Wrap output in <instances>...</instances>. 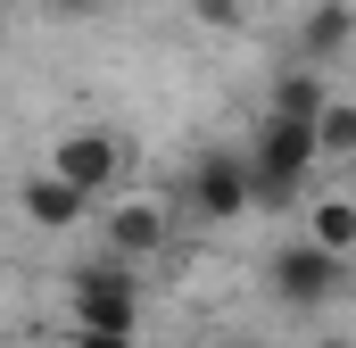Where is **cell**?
I'll return each instance as SVG.
<instances>
[{"mask_svg":"<svg viewBox=\"0 0 356 348\" xmlns=\"http://www.w3.org/2000/svg\"><path fill=\"white\" fill-rule=\"evenodd\" d=\"M50 166L67 174L83 199H99V191H116V182H124V141H116L108 125H75V133H58Z\"/></svg>","mask_w":356,"mask_h":348,"instance_id":"5","label":"cell"},{"mask_svg":"<svg viewBox=\"0 0 356 348\" xmlns=\"http://www.w3.org/2000/svg\"><path fill=\"white\" fill-rule=\"evenodd\" d=\"M315 150H323L332 166L356 158V100H323V116H315Z\"/></svg>","mask_w":356,"mask_h":348,"instance_id":"11","label":"cell"},{"mask_svg":"<svg viewBox=\"0 0 356 348\" xmlns=\"http://www.w3.org/2000/svg\"><path fill=\"white\" fill-rule=\"evenodd\" d=\"M108 249H116V258H158V249H166V207H158V199H124V207L108 216Z\"/></svg>","mask_w":356,"mask_h":348,"instance_id":"9","label":"cell"},{"mask_svg":"<svg viewBox=\"0 0 356 348\" xmlns=\"http://www.w3.org/2000/svg\"><path fill=\"white\" fill-rule=\"evenodd\" d=\"M224 348H266V340H224Z\"/></svg>","mask_w":356,"mask_h":348,"instance_id":"16","label":"cell"},{"mask_svg":"<svg viewBox=\"0 0 356 348\" xmlns=\"http://www.w3.org/2000/svg\"><path fill=\"white\" fill-rule=\"evenodd\" d=\"M133 340H141V332H83V324L67 332V348H133Z\"/></svg>","mask_w":356,"mask_h":348,"instance_id":"13","label":"cell"},{"mask_svg":"<svg viewBox=\"0 0 356 348\" xmlns=\"http://www.w3.org/2000/svg\"><path fill=\"white\" fill-rule=\"evenodd\" d=\"M323 166V150H315V125L307 116H257V133H249V191H257V207H298V191H307V174Z\"/></svg>","mask_w":356,"mask_h":348,"instance_id":"1","label":"cell"},{"mask_svg":"<svg viewBox=\"0 0 356 348\" xmlns=\"http://www.w3.org/2000/svg\"><path fill=\"white\" fill-rule=\"evenodd\" d=\"M0 8H8V0H0Z\"/></svg>","mask_w":356,"mask_h":348,"instance_id":"18","label":"cell"},{"mask_svg":"<svg viewBox=\"0 0 356 348\" xmlns=\"http://www.w3.org/2000/svg\"><path fill=\"white\" fill-rule=\"evenodd\" d=\"M50 8H67V17H83V8H99V0H50Z\"/></svg>","mask_w":356,"mask_h":348,"instance_id":"14","label":"cell"},{"mask_svg":"<svg viewBox=\"0 0 356 348\" xmlns=\"http://www.w3.org/2000/svg\"><path fill=\"white\" fill-rule=\"evenodd\" d=\"M67 324L83 332H141V282H133V258H99L67 274Z\"/></svg>","mask_w":356,"mask_h":348,"instance_id":"3","label":"cell"},{"mask_svg":"<svg viewBox=\"0 0 356 348\" xmlns=\"http://www.w3.org/2000/svg\"><path fill=\"white\" fill-rule=\"evenodd\" d=\"M348 42H356V8L348 0H315V8L298 17V33H290V50H298L307 67H332Z\"/></svg>","mask_w":356,"mask_h":348,"instance_id":"7","label":"cell"},{"mask_svg":"<svg viewBox=\"0 0 356 348\" xmlns=\"http://www.w3.org/2000/svg\"><path fill=\"white\" fill-rule=\"evenodd\" d=\"M191 17H199L207 33H232V25H241L249 8H241V0H191Z\"/></svg>","mask_w":356,"mask_h":348,"instance_id":"12","label":"cell"},{"mask_svg":"<svg viewBox=\"0 0 356 348\" xmlns=\"http://www.w3.org/2000/svg\"><path fill=\"white\" fill-rule=\"evenodd\" d=\"M315 348H356V340H340V332H332V340H315Z\"/></svg>","mask_w":356,"mask_h":348,"instance_id":"15","label":"cell"},{"mask_svg":"<svg viewBox=\"0 0 356 348\" xmlns=\"http://www.w3.org/2000/svg\"><path fill=\"white\" fill-rule=\"evenodd\" d=\"M323 100H332V75H323V67H307V58H290V67L266 84V108H273V116H307V125H315V116H323Z\"/></svg>","mask_w":356,"mask_h":348,"instance_id":"8","label":"cell"},{"mask_svg":"<svg viewBox=\"0 0 356 348\" xmlns=\"http://www.w3.org/2000/svg\"><path fill=\"white\" fill-rule=\"evenodd\" d=\"M348 191H356V158H348Z\"/></svg>","mask_w":356,"mask_h":348,"instance_id":"17","label":"cell"},{"mask_svg":"<svg viewBox=\"0 0 356 348\" xmlns=\"http://www.w3.org/2000/svg\"><path fill=\"white\" fill-rule=\"evenodd\" d=\"M182 207H191L199 224H241V216L257 207V191H249V150H199L191 174H182Z\"/></svg>","mask_w":356,"mask_h":348,"instance_id":"4","label":"cell"},{"mask_svg":"<svg viewBox=\"0 0 356 348\" xmlns=\"http://www.w3.org/2000/svg\"><path fill=\"white\" fill-rule=\"evenodd\" d=\"M307 241H323V249H340V258H348V249H356V191H340V199H315Z\"/></svg>","mask_w":356,"mask_h":348,"instance_id":"10","label":"cell"},{"mask_svg":"<svg viewBox=\"0 0 356 348\" xmlns=\"http://www.w3.org/2000/svg\"><path fill=\"white\" fill-rule=\"evenodd\" d=\"M17 216H25L33 232H75V224H83V191H75L58 166H42V174L17 182Z\"/></svg>","mask_w":356,"mask_h":348,"instance_id":"6","label":"cell"},{"mask_svg":"<svg viewBox=\"0 0 356 348\" xmlns=\"http://www.w3.org/2000/svg\"><path fill=\"white\" fill-rule=\"evenodd\" d=\"M266 290H273V307L315 315L348 290V258L323 249V241H282V249H266Z\"/></svg>","mask_w":356,"mask_h":348,"instance_id":"2","label":"cell"}]
</instances>
